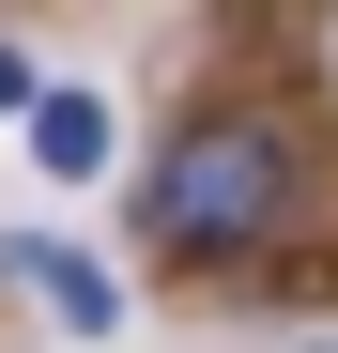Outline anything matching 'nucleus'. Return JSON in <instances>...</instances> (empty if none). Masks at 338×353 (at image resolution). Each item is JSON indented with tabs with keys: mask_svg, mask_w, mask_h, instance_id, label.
I'll list each match as a JSON object with an SVG mask.
<instances>
[{
	"mask_svg": "<svg viewBox=\"0 0 338 353\" xmlns=\"http://www.w3.org/2000/svg\"><path fill=\"white\" fill-rule=\"evenodd\" d=\"M277 215H292V154H277L261 123H185V139H169V169H154V230H169V246L231 261V246H261Z\"/></svg>",
	"mask_w": 338,
	"mask_h": 353,
	"instance_id": "obj_1",
	"label": "nucleus"
},
{
	"mask_svg": "<svg viewBox=\"0 0 338 353\" xmlns=\"http://www.w3.org/2000/svg\"><path fill=\"white\" fill-rule=\"evenodd\" d=\"M31 154L62 169V185H92V169H108V92H46L31 108Z\"/></svg>",
	"mask_w": 338,
	"mask_h": 353,
	"instance_id": "obj_2",
	"label": "nucleus"
},
{
	"mask_svg": "<svg viewBox=\"0 0 338 353\" xmlns=\"http://www.w3.org/2000/svg\"><path fill=\"white\" fill-rule=\"evenodd\" d=\"M16 261H31V292H46V307H62L77 338H108V323H123V307H108V276H92L77 246H16Z\"/></svg>",
	"mask_w": 338,
	"mask_h": 353,
	"instance_id": "obj_3",
	"label": "nucleus"
},
{
	"mask_svg": "<svg viewBox=\"0 0 338 353\" xmlns=\"http://www.w3.org/2000/svg\"><path fill=\"white\" fill-rule=\"evenodd\" d=\"M0 108H46V92H31V62H16V46H0Z\"/></svg>",
	"mask_w": 338,
	"mask_h": 353,
	"instance_id": "obj_4",
	"label": "nucleus"
}]
</instances>
